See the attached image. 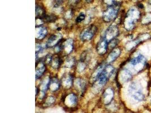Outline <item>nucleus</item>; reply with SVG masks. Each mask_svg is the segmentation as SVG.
Here are the masks:
<instances>
[{"label": "nucleus", "mask_w": 151, "mask_h": 113, "mask_svg": "<svg viewBox=\"0 0 151 113\" xmlns=\"http://www.w3.org/2000/svg\"><path fill=\"white\" fill-rule=\"evenodd\" d=\"M140 17V12L135 8H131L128 11L124 21V26L128 31L133 30L135 23Z\"/></svg>", "instance_id": "1"}, {"label": "nucleus", "mask_w": 151, "mask_h": 113, "mask_svg": "<svg viewBox=\"0 0 151 113\" xmlns=\"http://www.w3.org/2000/svg\"><path fill=\"white\" fill-rule=\"evenodd\" d=\"M108 49V42L104 38L100 41L97 46H96V50L100 55H104L107 52Z\"/></svg>", "instance_id": "8"}, {"label": "nucleus", "mask_w": 151, "mask_h": 113, "mask_svg": "<svg viewBox=\"0 0 151 113\" xmlns=\"http://www.w3.org/2000/svg\"><path fill=\"white\" fill-rule=\"evenodd\" d=\"M104 2L106 4L108 5L109 6H111L116 4L115 0H104Z\"/></svg>", "instance_id": "32"}, {"label": "nucleus", "mask_w": 151, "mask_h": 113, "mask_svg": "<svg viewBox=\"0 0 151 113\" xmlns=\"http://www.w3.org/2000/svg\"><path fill=\"white\" fill-rule=\"evenodd\" d=\"M69 15H71V14H69ZM70 17H71V16H67V18H70Z\"/></svg>", "instance_id": "35"}, {"label": "nucleus", "mask_w": 151, "mask_h": 113, "mask_svg": "<svg viewBox=\"0 0 151 113\" xmlns=\"http://www.w3.org/2000/svg\"><path fill=\"white\" fill-rule=\"evenodd\" d=\"M120 8V5L118 4L117 3L113 5L109 6V7L104 12L103 15H102L104 21L105 22H110L114 21L117 17Z\"/></svg>", "instance_id": "3"}, {"label": "nucleus", "mask_w": 151, "mask_h": 113, "mask_svg": "<svg viewBox=\"0 0 151 113\" xmlns=\"http://www.w3.org/2000/svg\"><path fill=\"white\" fill-rule=\"evenodd\" d=\"M75 85L80 93H84L86 87V84L84 80L81 79H76L75 82Z\"/></svg>", "instance_id": "19"}, {"label": "nucleus", "mask_w": 151, "mask_h": 113, "mask_svg": "<svg viewBox=\"0 0 151 113\" xmlns=\"http://www.w3.org/2000/svg\"><path fill=\"white\" fill-rule=\"evenodd\" d=\"M97 31V28L95 25H90L87 28L83 30L80 34V39L82 41L86 42L91 40Z\"/></svg>", "instance_id": "5"}, {"label": "nucleus", "mask_w": 151, "mask_h": 113, "mask_svg": "<svg viewBox=\"0 0 151 113\" xmlns=\"http://www.w3.org/2000/svg\"><path fill=\"white\" fill-rule=\"evenodd\" d=\"M114 71V68L111 65H107L105 66L104 70L100 76L99 78L97 80L98 85L103 87L105 85V84L110 79V77L113 74Z\"/></svg>", "instance_id": "4"}, {"label": "nucleus", "mask_w": 151, "mask_h": 113, "mask_svg": "<svg viewBox=\"0 0 151 113\" xmlns=\"http://www.w3.org/2000/svg\"><path fill=\"white\" fill-rule=\"evenodd\" d=\"M121 79L123 82H126L129 81V80L132 78V75L131 72L127 70H123L121 74Z\"/></svg>", "instance_id": "22"}, {"label": "nucleus", "mask_w": 151, "mask_h": 113, "mask_svg": "<svg viewBox=\"0 0 151 113\" xmlns=\"http://www.w3.org/2000/svg\"><path fill=\"white\" fill-rule=\"evenodd\" d=\"M105 66L106 65L105 63L101 64L100 65H99L97 69L95 70V71L93 72L91 78H90V83H91L92 84H94L95 83L97 82V80L99 78L100 76L101 75L102 71L104 70Z\"/></svg>", "instance_id": "9"}, {"label": "nucleus", "mask_w": 151, "mask_h": 113, "mask_svg": "<svg viewBox=\"0 0 151 113\" xmlns=\"http://www.w3.org/2000/svg\"><path fill=\"white\" fill-rule=\"evenodd\" d=\"M60 87V83L57 78L53 77V79H50L49 85V89L52 90L53 92L57 91L58 90Z\"/></svg>", "instance_id": "18"}, {"label": "nucleus", "mask_w": 151, "mask_h": 113, "mask_svg": "<svg viewBox=\"0 0 151 113\" xmlns=\"http://www.w3.org/2000/svg\"><path fill=\"white\" fill-rule=\"evenodd\" d=\"M62 39V36L61 34H54L52 35L48 40L45 46L48 48H52L55 46Z\"/></svg>", "instance_id": "7"}, {"label": "nucleus", "mask_w": 151, "mask_h": 113, "mask_svg": "<svg viewBox=\"0 0 151 113\" xmlns=\"http://www.w3.org/2000/svg\"><path fill=\"white\" fill-rule=\"evenodd\" d=\"M57 19V18L55 15H45V17L44 18L43 20L47 22H50L51 23V22H55Z\"/></svg>", "instance_id": "26"}, {"label": "nucleus", "mask_w": 151, "mask_h": 113, "mask_svg": "<svg viewBox=\"0 0 151 113\" xmlns=\"http://www.w3.org/2000/svg\"><path fill=\"white\" fill-rule=\"evenodd\" d=\"M48 33L47 28L44 27H36V38L37 40H42L45 37Z\"/></svg>", "instance_id": "16"}, {"label": "nucleus", "mask_w": 151, "mask_h": 113, "mask_svg": "<svg viewBox=\"0 0 151 113\" xmlns=\"http://www.w3.org/2000/svg\"><path fill=\"white\" fill-rule=\"evenodd\" d=\"M146 62V59L143 55L140 54L137 57L134 58L130 61V63L133 66H136L139 63H145Z\"/></svg>", "instance_id": "20"}, {"label": "nucleus", "mask_w": 151, "mask_h": 113, "mask_svg": "<svg viewBox=\"0 0 151 113\" xmlns=\"http://www.w3.org/2000/svg\"><path fill=\"white\" fill-rule=\"evenodd\" d=\"M46 68L45 64L43 61L38 62L36 64V72H35V78L39 79L45 71Z\"/></svg>", "instance_id": "11"}, {"label": "nucleus", "mask_w": 151, "mask_h": 113, "mask_svg": "<svg viewBox=\"0 0 151 113\" xmlns=\"http://www.w3.org/2000/svg\"><path fill=\"white\" fill-rule=\"evenodd\" d=\"M119 34L118 28L114 25H111L106 31L104 38L108 42L115 38Z\"/></svg>", "instance_id": "6"}, {"label": "nucleus", "mask_w": 151, "mask_h": 113, "mask_svg": "<svg viewBox=\"0 0 151 113\" xmlns=\"http://www.w3.org/2000/svg\"><path fill=\"white\" fill-rule=\"evenodd\" d=\"M139 6L140 8H143V5L142 4H139Z\"/></svg>", "instance_id": "33"}, {"label": "nucleus", "mask_w": 151, "mask_h": 113, "mask_svg": "<svg viewBox=\"0 0 151 113\" xmlns=\"http://www.w3.org/2000/svg\"><path fill=\"white\" fill-rule=\"evenodd\" d=\"M54 102H55V98L53 97H49L46 100V103L49 105L53 104Z\"/></svg>", "instance_id": "30"}, {"label": "nucleus", "mask_w": 151, "mask_h": 113, "mask_svg": "<svg viewBox=\"0 0 151 113\" xmlns=\"http://www.w3.org/2000/svg\"><path fill=\"white\" fill-rule=\"evenodd\" d=\"M118 40H117L116 38H114V39L109 41L108 43V49H114V48L116 46V45L118 44Z\"/></svg>", "instance_id": "27"}, {"label": "nucleus", "mask_w": 151, "mask_h": 113, "mask_svg": "<svg viewBox=\"0 0 151 113\" xmlns=\"http://www.w3.org/2000/svg\"><path fill=\"white\" fill-rule=\"evenodd\" d=\"M45 15V11L44 10L41 6L36 5V18H39L43 20Z\"/></svg>", "instance_id": "23"}, {"label": "nucleus", "mask_w": 151, "mask_h": 113, "mask_svg": "<svg viewBox=\"0 0 151 113\" xmlns=\"http://www.w3.org/2000/svg\"><path fill=\"white\" fill-rule=\"evenodd\" d=\"M54 48L56 52L62 51L65 54H69L72 52L74 49L73 40L71 38H67L66 40L62 39Z\"/></svg>", "instance_id": "2"}, {"label": "nucleus", "mask_w": 151, "mask_h": 113, "mask_svg": "<svg viewBox=\"0 0 151 113\" xmlns=\"http://www.w3.org/2000/svg\"><path fill=\"white\" fill-rule=\"evenodd\" d=\"M131 87L130 88V92L131 93H132L133 97L139 101H142L144 98L143 93L139 91V90H136V86L134 84L132 85Z\"/></svg>", "instance_id": "14"}, {"label": "nucleus", "mask_w": 151, "mask_h": 113, "mask_svg": "<svg viewBox=\"0 0 151 113\" xmlns=\"http://www.w3.org/2000/svg\"><path fill=\"white\" fill-rule=\"evenodd\" d=\"M63 63V61L61 58L60 56H52V60L50 64L54 69H58V68L61 66V64Z\"/></svg>", "instance_id": "17"}, {"label": "nucleus", "mask_w": 151, "mask_h": 113, "mask_svg": "<svg viewBox=\"0 0 151 113\" xmlns=\"http://www.w3.org/2000/svg\"><path fill=\"white\" fill-rule=\"evenodd\" d=\"M87 64L84 62V61H83L80 60L79 62H78V64H77V68L76 70L78 71L80 73H81L82 72L84 71L85 69H86Z\"/></svg>", "instance_id": "24"}, {"label": "nucleus", "mask_w": 151, "mask_h": 113, "mask_svg": "<svg viewBox=\"0 0 151 113\" xmlns=\"http://www.w3.org/2000/svg\"><path fill=\"white\" fill-rule=\"evenodd\" d=\"M61 84L65 88L69 89L72 86L73 84V77L70 74L65 75L62 79Z\"/></svg>", "instance_id": "15"}, {"label": "nucleus", "mask_w": 151, "mask_h": 113, "mask_svg": "<svg viewBox=\"0 0 151 113\" xmlns=\"http://www.w3.org/2000/svg\"><path fill=\"white\" fill-rule=\"evenodd\" d=\"M121 53V51L120 48H114L108 56L107 59V62L110 63L114 62V61L116 60L119 57V56H120Z\"/></svg>", "instance_id": "13"}, {"label": "nucleus", "mask_w": 151, "mask_h": 113, "mask_svg": "<svg viewBox=\"0 0 151 113\" xmlns=\"http://www.w3.org/2000/svg\"><path fill=\"white\" fill-rule=\"evenodd\" d=\"M76 0H71V2L73 3V2H75Z\"/></svg>", "instance_id": "34"}, {"label": "nucleus", "mask_w": 151, "mask_h": 113, "mask_svg": "<svg viewBox=\"0 0 151 113\" xmlns=\"http://www.w3.org/2000/svg\"><path fill=\"white\" fill-rule=\"evenodd\" d=\"M65 103L68 107H74L78 103V98L75 94L71 93L66 97Z\"/></svg>", "instance_id": "12"}, {"label": "nucleus", "mask_w": 151, "mask_h": 113, "mask_svg": "<svg viewBox=\"0 0 151 113\" xmlns=\"http://www.w3.org/2000/svg\"><path fill=\"white\" fill-rule=\"evenodd\" d=\"M114 97V91L110 88H108L106 89L102 95L103 102L105 105L109 104L111 102Z\"/></svg>", "instance_id": "10"}, {"label": "nucleus", "mask_w": 151, "mask_h": 113, "mask_svg": "<svg viewBox=\"0 0 151 113\" xmlns=\"http://www.w3.org/2000/svg\"><path fill=\"white\" fill-rule=\"evenodd\" d=\"M85 18H86V15L83 13H81V14H80L78 15V17L76 18V22L77 23H80L82 22L83 21H84Z\"/></svg>", "instance_id": "29"}, {"label": "nucleus", "mask_w": 151, "mask_h": 113, "mask_svg": "<svg viewBox=\"0 0 151 113\" xmlns=\"http://www.w3.org/2000/svg\"><path fill=\"white\" fill-rule=\"evenodd\" d=\"M52 56L50 54H48L47 56L44 59V62L46 63L47 64H50L51 62V60H52Z\"/></svg>", "instance_id": "31"}, {"label": "nucleus", "mask_w": 151, "mask_h": 113, "mask_svg": "<svg viewBox=\"0 0 151 113\" xmlns=\"http://www.w3.org/2000/svg\"><path fill=\"white\" fill-rule=\"evenodd\" d=\"M75 59L74 58H67L65 62V66L66 67H71L75 63Z\"/></svg>", "instance_id": "25"}, {"label": "nucleus", "mask_w": 151, "mask_h": 113, "mask_svg": "<svg viewBox=\"0 0 151 113\" xmlns=\"http://www.w3.org/2000/svg\"><path fill=\"white\" fill-rule=\"evenodd\" d=\"M43 50V47L39 44L36 45V59L37 58L38 55Z\"/></svg>", "instance_id": "28"}, {"label": "nucleus", "mask_w": 151, "mask_h": 113, "mask_svg": "<svg viewBox=\"0 0 151 113\" xmlns=\"http://www.w3.org/2000/svg\"><path fill=\"white\" fill-rule=\"evenodd\" d=\"M50 82V79L49 77H47L46 79H44V80L41 83L40 87V92H42L45 93L46 91L49 88V85Z\"/></svg>", "instance_id": "21"}]
</instances>
